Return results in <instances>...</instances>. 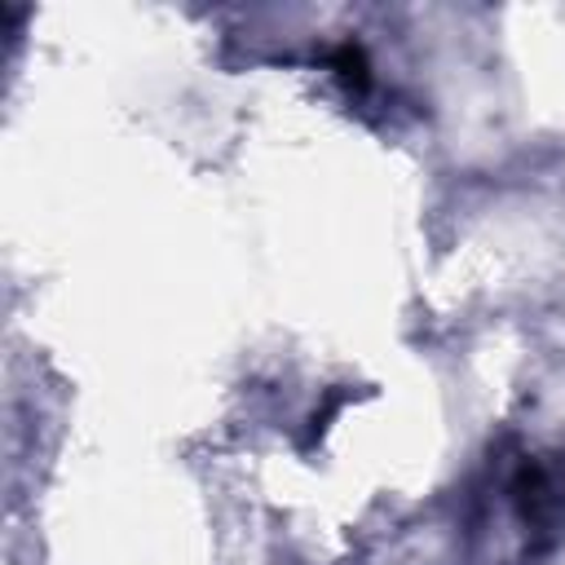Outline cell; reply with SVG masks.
<instances>
[{"label":"cell","instance_id":"obj_2","mask_svg":"<svg viewBox=\"0 0 565 565\" xmlns=\"http://www.w3.org/2000/svg\"><path fill=\"white\" fill-rule=\"evenodd\" d=\"M327 66L335 71V79L344 84V88H353V93H362L366 84H371V62H366V53H362V44H340V49H331V57H327Z\"/></svg>","mask_w":565,"mask_h":565},{"label":"cell","instance_id":"obj_1","mask_svg":"<svg viewBox=\"0 0 565 565\" xmlns=\"http://www.w3.org/2000/svg\"><path fill=\"white\" fill-rule=\"evenodd\" d=\"M512 503L530 534L561 539L565 534V463L552 455L525 459L512 477Z\"/></svg>","mask_w":565,"mask_h":565}]
</instances>
